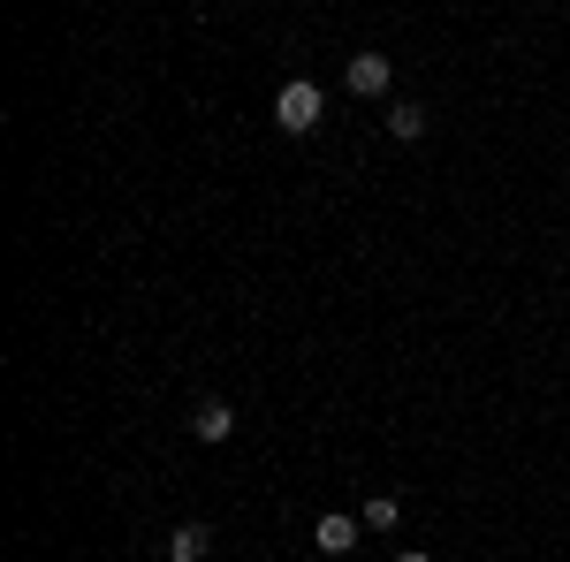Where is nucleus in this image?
<instances>
[{"instance_id":"8","label":"nucleus","mask_w":570,"mask_h":562,"mask_svg":"<svg viewBox=\"0 0 570 562\" xmlns=\"http://www.w3.org/2000/svg\"><path fill=\"white\" fill-rule=\"evenodd\" d=\"M395 562H434V555H426V548H403V555H395Z\"/></svg>"},{"instance_id":"1","label":"nucleus","mask_w":570,"mask_h":562,"mask_svg":"<svg viewBox=\"0 0 570 562\" xmlns=\"http://www.w3.org/2000/svg\"><path fill=\"white\" fill-rule=\"evenodd\" d=\"M320 115H327V91L312 85V77H289V85L274 91V122H282L289 137H305L312 122H320Z\"/></svg>"},{"instance_id":"2","label":"nucleus","mask_w":570,"mask_h":562,"mask_svg":"<svg viewBox=\"0 0 570 562\" xmlns=\"http://www.w3.org/2000/svg\"><path fill=\"white\" fill-rule=\"evenodd\" d=\"M389 53H351V61H343V85L357 91V99H381V91H389Z\"/></svg>"},{"instance_id":"5","label":"nucleus","mask_w":570,"mask_h":562,"mask_svg":"<svg viewBox=\"0 0 570 562\" xmlns=\"http://www.w3.org/2000/svg\"><path fill=\"white\" fill-rule=\"evenodd\" d=\"M214 555V524H176L168 532V562H206Z\"/></svg>"},{"instance_id":"6","label":"nucleus","mask_w":570,"mask_h":562,"mask_svg":"<svg viewBox=\"0 0 570 562\" xmlns=\"http://www.w3.org/2000/svg\"><path fill=\"white\" fill-rule=\"evenodd\" d=\"M389 137H403V145L426 137V107L419 99H389Z\"/></svg>"},{"instance_id":"3","label":"nucleus","mask_w":570,"mask_h":562,"mask_svg":"<svg viewBox=\"0 0 570 562\" xmlns=\"http://www.w3.org/2000/svg\"><path fill=\"white\" fill-rule=\"evenodd\" d=\"M190 433H198L206 448H220V441L236 433V403H220V395H206V403L190 411Z\"/></svg>"},{"instance_id":"7","label":"nucleus","mask_w":570,"mask_h":562,"mask_svg":"<svg viewBox=\"0 0 570 562\" xmlns=\"http://www.w3.org/2000/svg\"><path fill=\"white\" fill-rule=\"evenodd\" d=\"M395 517H403V510H395V494H373V502L357 510V524H365V532H395Z\"/></svg>"},{"instance_id":"4","label":"nucleus","mask_w":570,"mask_h":562,"mask_svg":"<svg viewBox=\"0 0 570 562\" xmlns=\"http://www.w3.org/2000/svg\"><path fill=\"white\" fill-rule=\"evenodd\" d=\"M357 532H365V524H351L343 510H327V517L312 524V548H320V555H351V548H357Z\"/></svg>"}]
</instances>
